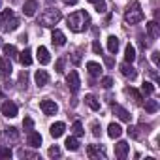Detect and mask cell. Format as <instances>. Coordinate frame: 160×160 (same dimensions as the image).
<instances>
[{
	"label": "cell",
	"mask_w": 160,
	"mask_h": 160,
	"mask_svg": "<svg viewBox=\"0 0 160 160\" xmlns=\"http://www.w3.org/2000/svg\"><path fill=\"white\" fill-rule=\"evenodd\" d=\"M89 23H91V17L85 10H79V12H73L72 15H68V28L75 34L85 32L89 28Z\"/></svg>",
	"instance_id": "obj_1"
},
{
	"label": "cell",
	"mask_w": 160,
	"mask_h": 160,
	"mask_svg": "<svg viewBox=\"0 0 160 160\" xmlns=\"http://www.w3.org/2000/svg\"><path fill=\"white\" fill-rule=\"evenodd\" d=\"M143 21V10L139 6V2H132L128 4L126 12H124V23L126 25H138Z\"/></svg>",
	"instance_id": "obj_2"
},
{
	"label": "cell",
	"mask_w": 160,
	"mask_h": 160,
	"mask_svg": "<svg viewBox=\"0 0 160 160\" xmlns=\"http://www.w3.org/2000/svg\"><path fill=\"white\" fill-rule=\"evenodd\" d=\"M60 19H62L60 10H57V8H47V10L42 12V15H40V19H38V25H42V27H55Z\"/></svg>",
	"instance_id": "obj_3"
},
{
	"label": "cell",
	"mask_w": 160,
	"mask_h": 160,
	"mask_svg": "<svg viewBox=\"0 0 160 160\" xmlns=\"http://www.w3.org/2000/svg\"><path fill=\"white\" fill-rule=\"evenodd\" d=\"M17 27H19V19L13 15L12 10L0 12V30L12 32V30H17Z\"/></svg>",
	"instance_id": "obj_4"
},
{
	"label": "cell",
	"mask_w": 160,
	"mask_h": 160,
	"mask_svg": "<svg viewBox=\"0 0 160 160\" xmlns=\"http://www.w3.org/2000/svg\"><path fill=\"white\" fill-rule=\"evenodd\" d=\"M66 83H68V87H70L72 92H77V91H79V87H81V79H79V75H77L75 70H72V72L66 75Z\"/></svg>",
	"instance_id": "obj_5"
},
{
	"label": "cell",
	"mask_w": 160,
	"mask_h": 160,
	"mask_svg": "<svg viewBox=\"0 0 160 160\" xmlns=\"http://www.w3.org/2000/svg\"><path fill=\"white\" fill-rule=\"evenodd\" d=\"M40 108H42V111H43L45 115H55V113L58 111L57 102H55V100H49V98H43V100L40 102Z\"/></svg>",
	"instance_id": "obj_6"
},
{
	"label": "cell",
	"mask_w": 160,
	"mask_h": 160,
	"mask_svg": "<svg viewBox=\"0 0 160 160\" xmlns=\"http://www.w3.org/2000/svg\"><path fill=\"white\" fill-rule=\"evenodd\" d=\"M0 109H2V115H4V117H8V119L17 117V111H19V109H17V106H15L13 102H10V100H8V102H4Z\"/></svg>",
	"instance_id": "obj_7"
},
{
	"label": "cell",
	"mask_w": 160,
	"mask_h": 160,
	"mask_svg": "<svg viewBox=\"0 0 160 160\" xmlns=\"http://www.w3.org/2000/svg\"><path fill=\"white\" fill-rule=\"evenodd\" d=\"M111 111L121 119V121H124V122H130L132 121V115H130V111H126L122 106H119V104H113L111 106Z\"/></svg>",
	"instance_id": "obj_8"
},
{
	"label": "cell",
	"mask_w": 160,
	"mask_h": 160,
	"mask_svg": "<svg viewBox=\"0 0 160 160\" xmlns=\"http://www.w3.org/2000/svg\"><path fill=\"white\" fill-rule=\"evenodd\" d=\"M27 141L32 149H38L42 145V134L40 132H34V130H28V136H27Z\"/></svg>",
	"instance_id": "obj_9"
},
{
	"label": "cell",
	"mask_w": 160,
	"mask_h": 160,
	"mask_svg": "<svg viewBox=\"0 0 160 160\" xmlns=\"http://www.w3.org/2000/svg\"><path fill=\"white\" fill-rule=\"evenodd\" d=\"M128 151H130V145H128L126 141H119V143L115 145V156L121 158V160H124V158L128 156Z\"/></svg>",
	"instance_id": "obj_10"
},
{
	"label": "cell",
	"mask_w": 160,
	"mask_h": 160,
	"mask_svg": "<svg viewBox=\"0 0 160 160\" xmlns=\"http://www.w3.org/2000/svg\"><path fill=\"white\" fill-rule=\"evenodd\" d=\"M87 154L91 158H106V149L100 145H89L87 147Z\"/></svg>",
	"instance_id": "obj_11"
},
{
	"label": "cell",
	"mask_w": 160,
	"mask_h": 160,
	"mask_svg": "<svg viewBox=\"0 0 160 160\" xmlns=\"http://www.w3.org/2000/svg\"><path fill=\"white\" fill-rule=\"evenodd\" d=\"M34 81H36L38 87H45V85L49 83V73H47L45 70H38V72L34 73Z\"/></svg>",
	"instance_id": "obj_12"
},
{
	"label": "cell",
	"mask_w": 160,
	"mask_h": 160,
	"mask_svg": "<svg viewBox=\"0 0 160 160\" xmlns=\"http://www.w3.org/2000/svg\"><path fill=\"white\" fill-rule=\"evenodd\" d=\"M51 42H53V45L62 47V45L66 43V36H64V32H62V30H58V28H55V30H53V34H51Z\"/></svg>",
	"instance_id": "obj_13"
},
{
	"label": "cell",
	"mask_w": 160,
	"mask_h": 160,
	"mask_svg": "<svg viewBox=\"0 0 160 160\" xmlns=\"http://www.w3.org/2000/svg\"><path fill=\"white\" fill-rule=\"evenodd\" d=\"M121 73H122L124 77H130V79H136V75H138L136 68H134L130 62H122V64H121Z\"/></svg>",
	"instance_id": "obj_14"
},
{
	"label": "cell",
	"mask_w": 160,
	"mask_h": 160,
	"mask_svg": "<svg viewBox=\"0 0 160 160\" xmlns=\"http://www.w3.org/2000/svg\"><path fill=\"white\" fill-rule=\"evenodd\" d=\"M36 10H38V2H36V0H27V2L23 4V13L27 17H32L36 13Z\"/></svg>",
	"instance_id": "obj_15"
},
{
	"label": "cell",
	"mask_w": 160,
	"mask_h": 160,
	"mask_svg": "<svg viewBox=\"0 0 160 160\" xmlns=\"http://www.w3.org/2000/svg\"><path fill=\"white\" fill-rule=\"evenodd\" d=\"M36 58L40 60V64H49V60H51V57H49V51H47L43 45H40V47L36 49Z\"/></svg>",
	"instance_id": "obj_16"
},
{
	"label": "cell",
	"mask_w": 160,
	"mask_h": 160,
	"mask_svg": "<svg viewBox=\"0 0 160 160\" xmlns=\"http://www.w3.org/2000/svg\"><path fill=\"white\" fill-rule=\"evenodd\" d=\"M12 62H10V58L8 57H2V58H0V75H10L12 73Z\"/></svg>",
	"instance_id": "obj_17"
},
{
	"label": "cell",
	"mask_w": 160,
	"mask_h": 160,
	"mask_svg": "<svg viewBox=\"0 0 160 160\" xmlns=\"http://www.w3.org/2000/svg\"><path fill=\"white\" fill-rule=\"evenodd\" d=\"M17 58H19V62H21L23 66H30V64H32V51H30V49H25V51H21V53L17 55Z\"/></svg>",
	"instance_id": "obj_18"
},
{
	"label": "cell",
	"mask_w": 160,
	"mask_h": 160,
	"mask_svg": "<svg viewBox=\"0 0 160 160\" xmlns=\"http://www.w3.org/2000/svg\"><path fill=\"white\" fill-rule=\"evenodd\" d=\"M64 130H66V124H64V122H55V124H51L49 134H51L53 138H60V136L64 134Z\"/></svg>",
	"instance_id": "obj_19"
},
{
	"label": "cell",
	"mask_w": 160,
	"mask_h": 160,
	"mask_svg": "<svg viewBox=\"0 0 160 160\" xmlns=\"http://www.w3.org/2000/svg\"><path fill=\"white\" fill-rule=\"evenodd\" d=\"M147 32H149V36H151L152 40H156V38L160 36V25H158L156 21L147 23Z\"/></svg>",
	"instance_id": "obj_20"
},
{
	"label": "cell",
	"mask_w": 160,
	"mask_h": 160,
	"mask_svg": "<svg viewBox=\"0 0 160 160\" xmlns=\"http://www.w3.org/2000/svg\"><path fill=\"white\" fill-rule=\"evenodd\" d=\"M121 134H122V128H121V124H117V122H111V124L108 126V136H109V138L117 139V138H121Z\"/></svg>",
	"instance_id": "obj_21"
},
{
	"label": "cell",
	"mask_w": 160,
	"mask_h": 160,
	"mask_svg": "<svg viewBox=\"0 0 160 160\" xmlns=\"http://www.w3.org/2000/svg\"><path fill=\"white\" fill-rule=\"evenodd\" d=\"M87 70H89V73H91L92 77H98V75H102V66H100L98 62H94V60L87 62Z\"/></svg>",
	"instance_id": "obj_22"
},
{
	"label": "cell",
	"mask_w": 160,
	"mask_h": 160,
	"mask_svg": "<svg viewBox=\"0 0 160 160\" xmlns=\"http://www.w3.org/2000/svg\"><path fill=\"white\" fill-rule=\"evenodd\" d=\"M85 102H87V106H89L92 111H98V109H100V102H98V98H96V96L87 94V96H85Z\"/></svg>",
	"instance_id": "obj_23"
},
{
	"label": "cell",
	"mask_w": 160,
	"mask_h": 160,
	"mask_svg": "<svg viewBox=\"0 0 160 160\" xmlns=\"http://www.w3.org/2000/svg\"><path fill=\"white\" fill-rule=\"evenodd\" d=\"M2 49H4V55L8 57V58H15L19 53H17V47L15 45H12V43H6V45H2Z\"/></svg>",
	"instance_id": "obj_24"
},
{
	"label": "cell",
	"mask_w": 160,
	"mask_h": 160,
	"mask_svg": "<svg viewBox=\"0 0 160 160\" xmlns=\"http://www.w3.org/2000/svg\"><path fill=\"white\" fill-rule=\"evenodd\" d=\"M108 49H109V53H117L119 51V38L117 36H109L108 38Z\"/></svg>",
	"instance_id": "obj_25"
},
{
	"label": "cell",
	"mask_w": 160,
	"mask_h": 160,
	"mask_svg": "<svg viewBox=\"0 0 160 160\" xmlns=\"http://www.w3.org/2000/svg\"><path fill=\"white\" fill-rule=\"evenodd\" d=\"M124 60H126V62H130V64L136 60V49H134V45H130V43L126 45V51H124Z\"/></svg>",
	"instance_id": "obj_26"
},
{
	"label": "cell",
	"mask_w": 160,
	"mask_h": 160,
	"mask_svg": "<svg viewBox=\"0 0 160 160\" xmlns=\"http://www.w3.org/2000/svg\"><path fill=\"white\" fill-rule=\"evenodd\" d=\"M66 149L68 151H77L79 149V141H77V138L75 136H70V138H66Z\"/></svg>",
	"instance_id": "obj_27"
},
{
	"label": "cell",
	"mask_w": 160,
	"mask_h": 160,
	"mask_svg": "<svg viewBox=\"0 0 160 160\" xmlns=\"http://www.w3.org/2000/svg\"><path fill=\"white\" fill-rule=\"evenodd\" d=\"M4 136H6L8 139H12V141H17V139H19V130L13 128V126H10V128H6Z\"/></svg>",
	"instance_id": "obj_28"
},
{
	"label": "cell",
	"mask_w": 160,
	"mask_h": 160,
	"mask_svg": "<svg viewBox=\"0 0 160 160\" xmlns=\"http://www.w3.org/2000/svg\"><path fill=\"white\" fill-rule=\"evenodd\" d=\"M72 132H73V136H75V138H81V136L85 134V130H83V124L79 122V121H75V122L72 124Z\"/></svg>",
	"instance_id": "obj_29"
},
{
	"label": "cell",
	"mask_w": 160,
	"mask_h": 160,
	"mask_svg": "<svg viewBox=\"0 0 160 160\" xmlns=\"http://www.w3.org/2000/svg\"><path fill=\"white\" fill-rule=\"evenodd\" d=\"M145 111L147 113H156L158 111V102L156 100H147L145 102Z\"/></svg>",
	"instance_id": "obj_30"
},
{
	"label": "cell",
	"mask_w": 160,
	"mask_h": 160,
	"mask_svg": "<svg viewBox=\"0 0 160 160\" xmlns=\"http://www.w3.org/2000/svg\"><path fill=\"white\" fill-rule=\"evenodd\" d=\"M126 94H130V96L134 98V102H136V104H141V100H143V98H141V94H139L136 89H132V87H128V89H126Z\"/></svg>",
	"instance_id": "obj_31"
},
{
	"label": "cell",
	"mask_w": 160,
	"mask_h": 160,
	"mask_svg": "<svg viewBox=\"0 0 160 160\" xmlns=\"http://www.w3.org/2000/svg\"><path fill=\"white\" fill-rule=\"evenodd\" d=\"M141 92H143V94H147V96H149V94H152V92H154V85H152V83H149V81H143V85H141Z\"/></svg>",
	"instance_id": "obj_32"
},
{
	"label": "cell",
	"mask_w": 160,
	"mask_h": 160,
	"mask_svg": "<svg viewBox=\"0 0 160 160\" xmlns=\"http://www.w3.org/2000/svg\"><path fill=\"white\" fill-rule=\"evenodd\" d=\"M128 136L130 138H134V139H139L141 138V134H139V126H128Z\"/></svg>",
	"instance_id": "obj_33"
},
{
	"label": "cell",
	"mask_w": 160,
	"mask_h": 160,
	"mask_svg": "<svg viewBox=\"0 0 160 160\" xmlns=\"http://www.w3.org/2000/svg\"><path fill=\"white\" fill-rule=\"evenodd\" d=\"M94 10L98 13H106V2H104V0H96V2H94Z\"/></svg>",
	"instance_id": "obj_34"
},
{
	"label": "cell",
	"mask_w": 160,
	"mask_h": 160,
	"mask_svg": "<svg viewBox=\"0 0 160 160\" xmlns=\"http://www.w3.org/2000/svg\"><path fill=\"white\" fill-rule=\"evenodd\" d=\"M0 158H12V149L10 147H0Z\"/></svg>",
	"instance_id": "obj_35"
},
{
	"label": "cell",
	"mask_w": 160,
	"mask_h": 160,
	"mask_svg": "<svg viewBox=\"0 0 160 160\" xmlns=\"http://www.w3.org/2000/svg\"><path fill=\"white\" fill-rule=\"evenodd\" d=\"M19 156H21V158H38L36 152H28V151H25V149L19 151Z\"/></svg>",
	"instance_id": "obj_36"
},
{
	"label": "cell",
	"mask_w": 160,
	"mask_h": 160,
	"mask_svg": "<svg viewBox=\"0 0 160 160\" xmlns=\"http://www.w3.org/2000/svg\"><path fill=\"white\" fill-rule=\"evenodd\" d=\"M102 87L104 89H111L113 87V79L111 77H102Z\"/></svg>",
	"instance_id": "obj_37"
},
{
	"label": "cell",
	"mask_w": 160,
	"mask_h": 160,
	"mask_svg": "<svg viewBox=\"0 0 160 160\" xmlns=\"http://www.w3.org/2000/svg\"><path fill=\"white\" fill-rule=\"evenodd\" d=\"M27 81H28V75H27V72H23V73L19 75V85L27 89Z\"/></svg>",
	"instance_id": "obj_38"
},
{
	"label": "cell",
	"mask_w": 160,
	"mask_h": 160,
	"mask_svg": "<svg viewBox=\"0 0 160 160\" xmlns=\"http://www.w3.org/2000/svg\"><path fill=\"white\" fill-rule=\"evenodd\" d=\"M92 51H94L96 55H102V45H100V42H98V40H94V42H92Z\"/></svg>",
	"instance_id": "obj_39"
},
{
	"label": "cell",
	"mask_w": 160,
	"mask_h": 160,
	"mask_svg": "<svg viewBox=\"0 0 160 160\" xmlns=\"http://www.w3.org/2000/svg\"><path fill=\"white\" fill-rule=\"evenodd\" d=\"M55 70H57L58 73H62V72H64V60H62V58H58V60H57V64H55Z\"/></svg>",
	"instance_id": "obj_40"
},
{
	"label": "cell",
	"mask_w": 160,
	"mask_h": 160,
	"mask_svg": "<svg viewBox=\"0 0 160 160\" xmlns=\"http://www.w3.org/2000/svg\"><path fill=\"white\" fill-rule=\"evenodd\" d=\"M23 126H25L27 130H32V126H34L32 119H30V117H25V121H23Z\"/></svg>",
	"instance_id": "obj_41"
},
{
	"label": "cell",
	"mask_w": 160,
	"mask_h": 160,
	"mask_svg": "<svg viewBox=\"0 0 160 160\" xmlns=\"http://www.w3.org/2000/svg\"><path fill=\"white\" fill-rule=\"evenodd\" d=\"M92 134H94L96 138H100V136H102V128H100V124H98V122H94V124H92Z\"/></svg>",
	"instance_id": "obj_42"
},
{
	"label": "cell",
	"mask_w": 160,
	"mask_h": 160,
	"mask_svg": "<svg viewBox=\"0 0 160 160\" xmlns=\"http://www.w3.org/2000/svg\"><path fill=\"white\" fill-rule=\"evenodd\" d=\"M49 156H53V158H55V156H60V149H58L57 145L51 147V149H49Z\"/></svg>",
	"instance_id": "obj_43"
},
{
	"label": "cell",
	"mask_w": 160,
	"mask_h": 160,
	"mask_svg": "<svg viewBox=\"0 0 160 160\" xmlns=\"http://www.w3.org/2000/svg\"><path fill=\"white\" fill-rule=\"evenodd\" d=\"M151 58H152V62H154V66H158V64H160V53H158V51H154Z\"/></svg>",
	"instance_id": "obj_44"
},
{
	"label": "cell",
	"mask_w": 160,
	"mask_h": 160,
	"mask_svg": "<svg viewBox=\"0 0 160 160\" xmlns=\"http://www.w3.org/2000/svg\"><path fill=\"white\" fill-rule=\"evenodd\" d=\"M72 60H73V64H79V62H81V57H79V53H73Z\"/></svg>",
	"instance_id": "obj_45"
},
{
	"label": "cell",
	"mask_w": 160,
	"mask_h": 160,
	"mask_svg": "<svg viewBox=\"0 0 160 160\" xmlns=\"http://www.w3.org/2000/svg\"><path fill=\"white\" fill-rule=\"evenodd\" d=\"M64 4H68V6H75L77 4V0H62Z\"/></svg>",
	"instance_id": "obj_46"
},
{
	"label": "cell",
	"mask_w": 160,
	"mask_h": 160,
	"mask_svg": "<svg viewBox=\"0 0 160 160\" xmlns=\"http://www.w3.org/2000/svg\"><path fill=\"white\" fill-rule=\"evenodd\" d=\"M106 64H108V66H113L115 62H113V58H111V57H106Z\"/></svg>",
	"instance_id": "obj_47"
},
{
	"label": "cell",
	"mask_w": 160,
	"mask_h": 160,
	"mask_svg": "<svg viewBox=\"0 0 160 160\" xmlns=\"http://www.w3.org/2000/svg\"><path fill=\"white\" fill-rule=\"evenodd\" d=\"M0 47H2V38H0Z\"/></svg>",
	"instance_id": "obj_48"
},
{
	"label": "cell",
	"mask_w": 160,
	"mask_h": 160,
	"mask_svg": "<svg viewBox=\"0 0 160 160\" xmlns=\"http://www.w3.org/2000/svg\"><path fill=\"white\" fill-rule=\"evenodd\" d=\"M89 2H92V4H94V2H96V0H89Z\"/></svg>",
	"instance_id": "obj_49"
},
{
	"label": "cell",
	"mask_w": 160,
	"mask_h": 160,
	"mask_svg": "<svg viewBox=\"0 0 160 160\" xmlns=\"http://www.w3.org/2000/svg\"><path fill=\"white\" fill-rule=\"evenodd\" d=\"M49 2H51V0H49Z\"/></svg>",
	"instance_id": "obj_50"
}]
</instances>
